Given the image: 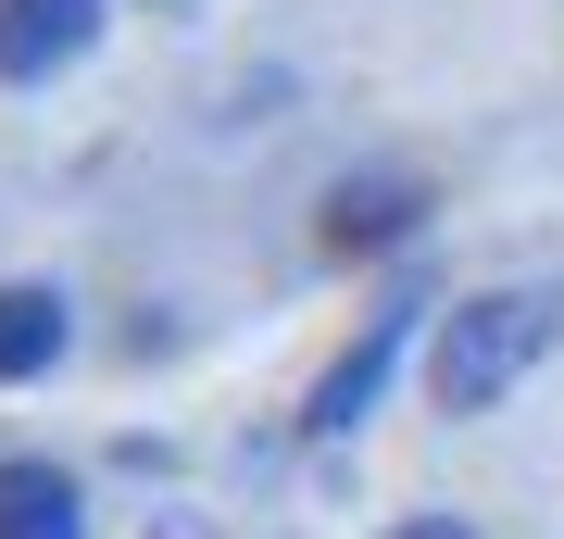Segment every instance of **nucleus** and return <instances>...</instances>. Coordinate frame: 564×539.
I'll list each match as a JSON object with an SVG mask.
<instances>
[{"instance_id":"obj_1","label":"nucleus","mask_w":564,"mask_h":539,"mask_svg":"<svg viewBox=\"0 0 564 539\" xmlns=\"http://www.w3.org/2000/svg\"><path fill=\"white\" fill-rule=\"evenodd\" d=\"M552 339H564V289H477V301H452L440 352H426V401H440V414H489Z\"/></svg>"},{"instance_id":"obj_2","label":"nucleus","mask_w":564,"mask_h":539,"mask_svg":"<svg viewBox=\"0 0 564 539\" xmlns=\"http://www.w3.org/2000/svg\"><path fill=\"white\" fill-rule=\"evenodd\" d=\"M414 314H426L414 289L364 314V339H351V352H339V364H326V377H314V414H302L314 440H351V427H364V401L389 389V364H402V339H414Z\"/></svg>"},{"instance_id":"obj_3","label":"nucleus","mask_w":564,"mask_h":539,"mask_svg":"<svg viewBox=\"0 0 564 539\" xmlns=\"http://www.w3.org/2000/svg\"><path fill=\"white\" fill-rule=\"evenodd\" d=\"M101 0H0V88H51L63 63H88Z\"/></svg>"},{"instance_id":"obj_4","label":"nucleus","mask_w":564,"mask_h":539,"mask_svg":"<svg viewBox=\"0 0 564 539\" xmlns=\"http://www.w3.org/2000/svg\"><path fill=\"white\" fill-rule=\"evenodd\" d=\"M0 539H88V502L63 464H0Z\"/></svg>"},{"instance_id":"obj_5","label":"nucleus","mask_w":564,"mask_h":539,"mask_svg":"<svg viewBox=\"0 0 564 539\" xmlns=\"http://www.w3.org/2000/svg\"><path fill=\"white\" fill-rule=\"evenodd\" d=\"M63 339H76V326H63V289H0V389H13V377H51Z\"/></svg>"},{"instance_id":"obj_6","label":"nucleus","mask_w":564,"mask_h":539,"mask_svg":"<svg viewBox=\"0 0 564 539\" xmlns=\"http://www.w3.org/2000/svg\"><path fill=\"white\" fill-rule=\"evenodd\" d=\"M402 201H414V188H339V201H326V239H339V251H351V239H389Z\"/></svg>"},{"instance_id":"obj_7","label":"nucleus","mask_w":564,"mask_h":539,"mask_svg":"<svg viewBox=\"0 0 564 539\" xmlns=\"http://www.w3.org/2000/svg\"><path fill=\"white\" fill-rule=\"evenodd\" d=\"M389 539H477L464 515H414V527H389Z\"/></svg>"}]
</instances>
